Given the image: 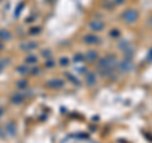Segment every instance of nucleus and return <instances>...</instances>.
<instances>
[{
	"label": "nucleus",
	"mask_w": 152,
	"mask_h": 143,
	"mask_svg": "<svg viewBox=\"0 0 152 143\" xmlns=\"http://www.w3.org/2000/svg\"><path fill=\"white\" fill-rule=\"evenodd\" d=\"M117 65H118V60H117V57L114 55H108L98 61V66L101 70H112L113 71V68Z\"/></svg>",
	"instance_id": "nucleus-1"
},
{
	"label": "nucleus",
	"mask_w": 152,
	"mask_h": 143,
	"mask_svg": "<svg viewBox=\"0 0 152 143\" xmlns=\"http://www.w3.org/2000/svg\"><path fill=\"white\" fill-rule=\"evenodd\" d=\"M138 18V13L134 10V9H128L123 13V19H124L126 23H129V24H133Z\"/></svg>",
	"instance_id": "nucleus-2"
},
{
	"label": "nucleus",
	"mask_w": 152,
	"mask_h": 143,
	"mask_svg": "<svg viewBox=\"0 0 152 143\" xmlns=\"http://www.w3.org/2000/svg\"><path fill=\"white\" fill-rule=\"evenodd\" d=\"M133 67H134V63L132 62L131 58H126L119 63V70L122 72H129L133 70Z\"/></svg>",
	"instance_id": "nucleus-3"
},
{
	"label": "nucleus",
	"mask_w": 152,
	"mask_h": 143,
	"mask_svg": "<svg viewBox=\"0 0 152 143\" xmlns=\"http://www.w3.org/2000/svg\"><path fill=\"white\" fill-rule=\"evenodd\" d=\"M36 48H38V43L33 42V41H27V42H23L20 44V49L24 52H31Z\"/></svg>",
	"instance_id": "nucleus-4"
},
{
	"label": "nucleus",
	"mask_w": 152,
	"mask_h": 143,
	"mask_svg": "<svg viewBox=\"0 0 152 143\" xmlns=\"http://www.w3.org/2000/svg\"><path fill=\"white\" fill-rule=\"evenodd\" d=\"M46 85L51 89H61V87H63V85H65V81H62L61 79H52V80L47 81Z\"/></svg>",
	"instance_id": "nucleus-5"
},
{
	"label": "nucleus",
	"mask_w": 152,
	"mask_h": 143,
	"mask_svg": "<svg viewBox=\"0 0 152 143\" xmlns=\"http://www.w3.org/2000/svg\"><path fill=\"white\" fill-rule=\"evenodd\" d=\"M24 99H25L24 94H23V93H20V91H18V93L13 94V96H12L10 101H12L13 104H15V105H20V104L24 101Z\"/></svg>",
	"instance_id": "nucleus-6"
},
{
	"label": "nucleus",
	"mask_w": 152,
	"mask_h": 143,
	"mask_svg": "<svg viewBox=\"0 0 152 143\" xmlns=\"http://www.w3.org/2000/svg\"><path fill=\"white\" fill-rule=\"evenodd\" d=\"M5 132H6V134H9L10 137H14L15 134H17V125H15V123L14 122H9V123H6V125H5Z\"/></svg>",
	"instance_id": "nucleus-7"
},
{
	"label": "nucleus",
	"mask_w": 152,
	"mask_h": 143,
	"mask_svg": "<svg viewBox=\"0 0 152 143\" xmlns=\"http://www.w3.org/2000/svg\"><path fill=\"white\" fill-rule=\"evenodd\" d=\"M104 27H105V24L101 20H93L90 23V28H91V30H94V32H101L104 29Z\"/></svg>",
	"instance_id": "nucleus-8"
},
{
	"label": "nucleus",
	"mask_w": 152,
	"mask_h": 143,
	"mask_svg": "<svg viewBox=\"0 0 152 143\" xmlns=\"http://www.w3.org/2000/svg\"><path fill=\"white\" fill-rule=\"evenodd\" d=\"M84 42L86 44H96V43H99V38L96 36H94V34H86L84 37Z\"/></svg>",
	"instance_id": "nucleus-9"
},
{
	"label": "nucleus",
	"mask_w": 152,
	"mask_h": 143,
	"mask_svg": "<svg viewBox=\"0 0 152 143\" xmlns=\"http://www.w3.org/2000/svg\"><path fill=\"white\" fill-rule=\"evenodd\" d=\"M85 60H86V61H89V62L96 61V60H98V53H96V51H94V49L88 51L86 55H85Z\"/></svg>",
	"instance_id": "nucleus-10"
},
{
	"label": "nucleus",
	"mask_w": 152,
	"mask_h": 143,
	"mask_svg": "<svg viewBox=\"0 0 152 143\" xmlns=\"http://www.w3.org/2000/svg\"><path fill=\"white\" fill-rule=\"evenodd\" d=\"M86 84L89 86H94V85L96 84V75H95L94 72L86 74Z\"/></svg>",
	"instance_id": "nucleus-11"
},
{
	"label": "nucleus",
	"mask_w": 152,
	"mask_h": 143,
	"mask_svg": "<svg viewBox=\"0 0 152 143\" xmlns=\"http://www.w3.org/2000/svg\"><path fill=\"white\" fill-rule=\"evenodd\" d=\"M12 38V33L8 29H0V41L4 42V41H9Z\"/></svg>",
	"instance_id": "nucleus-12"
},
{
	"label": "nucleus",
	"mask_w": 152,
	"mask_h": 143,
	"mask_svg": "<svg viewBox=\"0 0 152 143\" xmlns=\"http://www.w3.org/2000/svg\"><path fill=\"white\" fill-rule=\"evenodd\" d=\"M24 61H25V65H34V63H37L38 58H37L36 55H29V56L25 57Z\"/></svg>",
	"instance_id": "nucleus-13"
},
{
	"label": "nucleus",
	"mask_w": 152,
	"mask_h": 143,
	"mask_svg": "<svg viewBox=\"0 0 152 143\" xmlns=\"http://www.w3.org/2000/svg\"><path fill=\"white\" fill-rule=\"evenodd\" d=\"M17 72L19 75H25V74H28V72H29V68H28V66L25 65H20V66H18L17 67Z\"/></svg>",
	"instance_id": "nucleus-14"
},
{
	"label": "nucleus",
	"mask_w": 152,
	"mask_h": 143,
	"mask_svg": "<svg viewBox=\"0 0 152 143\" xmlns=\"http://www.w3.org/2000/svg\"><path fill=\"white\" fill-rule=\"evenodd\" d=\"M66 77H67L69 79V80L70 81H71L72 82V84H76V85H80V81H79V79H76L75 77V76L74 75H72V74H70V72H66Z\"/></svg>",
	"instance_id": "nucleus-15"
},
{
	"label": "nucleus",
	"mask_w": 152,
	"mask_h": 143,
	"mask_svg": "<svg viewBox=\"0 0 152 143\" xmlns=\"http://www.w3.org/2000/svg\"><path fill=\"white\" fill-rule=\"evenodd\" d=\"M17 87L20 89V90H25L28 87V81L27 80H19L17 82Z\"/></svg>",
	"instance_id": "nucleus-16"
},
{
	"label": "nucleus",
	"mask_w": 152,
	"mask_h": 143,
	"mask_svg": "<svg viewBox=\"0 0 152 143\" xmlns=\"http://www.w3.org/2000/svg\"><path fill=\"white\" fill-rule=\"evenodd\" d=\"M9 62H10V60H9V58H1V60H0V74H1L3 70L9 65Z\"/></svg>",
	"instance_id": "nucleus-17"
},
{
	"label": "nucleus",
	"mask_w": 152,
	"mask_h": 143,
	"mask_svg": "<svg viewBox=\"0 0 152 143\" xmlns=\"http://www.w3.org/2000/svg\"><path fill=\"white\" fill-rule=\"evenodd\" d=\"M60 66H62V67H65V66H69V63H70V60L67 58V57H61L60 58Z\"/></svg>",
	"instance_id": "nucleus-18"
},
{
	"label": "nucleus",
	"mask_w": 152,
	"mask_h": 143,
	"mask_svg": "<svg viewBox=\"0 0 152 143\" xmlns=\"http://www.w3.org/2000/svg\"><path fill=\"white\" fill-rule=\"evenodd\" d=\"M85 60V56L81 55V53H76L74 56V62H82Z\"/></svg>",
	"instance_id": "nucleus-19"
},
{
	"label": "nucleus",
	"mask_w": 152,
	"mask_h": 143,
	"mask_svg": "<svg viewBox=\"0 0 152 143\" xmlns=\"http://www.w3.org/2000/svg\"><path fill=\"white\" fill-rule=\"evenodd\" d=\"M23 6H24V3H20V4L18 5L17 10L14 12V17H19V15H20V13H22V9H23Z\"/></svg>",
	"instance_id": "nucleus-20"
},
{
	"label": "nucleus",
	"mask_w": 152,
	"mask_h": 143,
	"mask_svg": "<svg viewBox=\"0 0 152 143\" xmlns=\"http://www.w3.org/2000/svg\"><path fill=\"white\" fill-rule=\"evenodd\" d=\"M39 32H41L39 27H33V28H31L29 29V34L31 36H34V34H39Z\"/></svg>",
	"instance_id": "nucleus-21"
},
{
	"label": "nucleus",
	"mask_w": 152,
	"mask_h": 143,
	"mask_svg": "<svg viewBox=\"0 0 152 143\" xmlns=\"http://www.w3.org/2000/svg\"><path fill=\"white\" fill-rule=\"evenodd\" d=\"M55 65H56V61H53L52 58H47L46 60V67L51 68V67H53Z\"/></svg>",
	"instance_id": "nucleus-22"
},
{
	"label": "nucleus",
	"mask_w": 152,
	"mask_h": 143,
	"mask_svg": "<svg viewBox=\"0 0 152 143\" xmlns=\"http://www.w3.org/2000/svg\"><path fill=\"white\" fill-rule=\"evenodd\" d=\"M42 56L46 57V60H47V58H51V52H50V49H44L43 52H42Z\"/></svg>",
	"instance_id": "nucleus-23"
},
{
	"label": "nucleus",
	"mask_w": 152,
	"mask_h": 143,
	"mask_svg": "<svg viewBox=\"0 0 152 143\" xmlns=\"http://www.w3.org/2000/svg\"><path fill=\"white\" fill-rule=\"evenodd\" d=\"M110 36H112V37H119L118 29H112V32H110Z\"/></svg>",
	"instance_id": "nucleus-24"
},
{
	"label": "nucleus",
	"mask_w": 152,
	"mask_h": 143,
	"mask_svg": "<svg viewBox=\"0 0 152 143\" xmlns=\"http://www.w3.org/2000/svg\"><path fill=\"white\" fill-rule=\"evenodd\" d=\"M147 61L148 62H152V48L148 51V55H147Z\"/></svg>",
	"instance_id": "nucleus-25"
},
{
	"label": "nucleus",
	"mask_w": 152,
	"mask_h": 143,
	"mask_svg": "<svg viewBox=\"0 0 152 143\" xmlns=\"http://www.w3.org/2000/svg\"><path fill=\"white\" fill-rule=\"evenodd\" d=\"M128 44H129V43L127 42V41H123V42H119L118 46L120 47V48H122V47H124V46H126V47H128Z\"/></svg>",
	"instance_id": "nucleus-26"
},
{
	"label": "nucleus",
	"mask_w": 152,
	"mask_h": 143,
	"mask_svg": "<svg viewBox=\"0 0 152 143\" xmlns=\"http://www.w3.org/2000/svg\"><path fill=\"white\" fill-rule=\"evenodd\" d=\"M31 74H32V75H38V74H39V68H38V67L33 68V70H32V72H31Z\"/></svg>",
	"instance_id": "nucleus-27"
},
{
	"label": "nucleus",
	"mask_w": 152,
	"mask_h": 143,
	"mask_svg": "<svg viewBox=\"0 0 152 143\" xmlns=\"http://www.w3.org/2000/svg\"><path fill=\"white\" fill-rule=\"evenodd\" d=\"M123 3H124V0H115V4H118V5H122Z\"/></svg>",
	"instance_id": "nucleus-28"
},
{
	"label": "nucleus",
	"mask_w": 152,
	"mask_h": 143,
	"mask_svg": "<svg viewBox=\"0 0 152 143\" xmlns=\"http://www.w3.org/2000/svg\"><path fill=\"white\" fill-rule=\"evenodd\" d=\"M3 47H4V44H3V42H1V41H0V51L3 49Z\"/></svg>",
	"instance_id": "nucleus-29"
},
{
	"label": "nucleus",
	"mask_w": 152,
	"mask_h": 143,
	"mask_svg": "<svg viewBox=\"0 0 152 143\" xmlns=\"http://www.w3.org/2000/svg\"><path fill=\"white\" fill-rule=\"evenodd\" d=\"M3 115V109H0V117Z\"/></svg>",
	"instance_id": "nucleus-30"
},
{
	"label": "nucleus",
	"mask_w": 152,
	"mask_h": 143,
	"mask_svg": "<svg viewBox=\"0 0 152 143\" xmlns=\"http://www.w3.org/2000/svg\"><path fill=\"white\" fill-rule=\"evenodd\" d=\"M1 1H3V0H0V3H1Z\"/></svg>",
	"instance_id": "nucleus-31"
},
{
	"label": "nucleus",
	"mask_w": 152,
	"mask_h": 143,
	"mask_svg": "<svg viewBox=\"0 0 152 143\" xmlns=\"http://www.w3.org/2000/svg\"><path fill=\"white\" fill-rule=\"evenodd\" d=\"M151 23H152V22H151Z\"/></svg>",
	"instance_id": "nucleus-32"
}]
</instances>
